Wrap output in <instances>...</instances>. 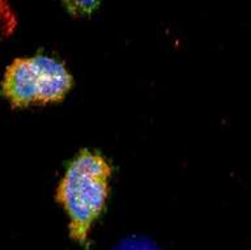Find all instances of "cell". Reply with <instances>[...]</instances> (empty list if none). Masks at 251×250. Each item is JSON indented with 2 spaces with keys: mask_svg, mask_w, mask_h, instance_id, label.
I'll use <instances>...</instances> for the list:
<instances>
[{
  "mask_svg": "<svg viewBox=\"0 0 251 250\" xmlns=\"http://www.w3.org/2000/svg\"><path fill=\"white\" fill-rule=\"evenodd\" d=\"M111 176L113 167L103 155L82 148L68 163L56 188L55 200L70 218L71 240L85 249L93 224L105 211Z\"/></svg>",
  "mask_w": 251,
  "mask_h": 250,
  "instance_id": "obj_1",
  "label": "cell"
},
{
  "mask_svg": "<svg viewBox=\"0 0 251 250\" xmlns=\"http://www.w3.org/2000/svg\"><path fill=\"white\" fill-rule=\"evenodd\" d=\"M74 84L66 63L39 53L29 58L13 59L4 72L1 94L12 108L24 109L63 102Z\"/></svg>",
  "mask_w": 251,
  "mask_h": 250,
  "instance_id": "obj_2",
  "label": "cell"
},
{
  "mask_svg": "<svg viewBox=\"0 0 251 250\" xmlns=\"http://www.w3.org/2000/svg\"><path fill=\"white\" fill-rule=\"evenodd\" d=\"M17 15L5 0H0V42L9 38L17 28Z\"/></svg>",
  "mask_w": 251,
  "mask_h": 250,
  "instance_id": "obj_3",
  "label": "cell"
},
{
  "mask_svg": "<svg viewBox=\"0 0 251 250\" xmlns=\"http://www.w3.org/2000/svg\"><path fill=\"white\" fill-rule=\"evenodd\" d=\"M111 250H161V248L147 237L131 236L121 240Z\"/></svg>",
  "mask_w": 251,
  "mask_h": 250,
  "instance_id": "obj_4",
  "label": "cell"
},
{
  "mask_svg": "<svg viewBox=\"0 0 251 250\" xmlns=\"http://www.w3.org/2000/svg\"><path fill=\"white\" fill-rule=\"evenodd\" d=\"M67 11L75 16L90 15L94 9L100 7V1H64Z\"/></svg>",
  "mask_w": 251,
  "mask_h": 250,
  "instance_id": "obj_5",
  "label": "cell"
}]
</instances>
